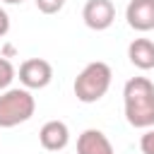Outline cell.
Here are the masks:
<instances>
[{
    "instance_id": "cell-1",
    "label": "cell",
    "mask_w": 154,
    "mask_h": 154,
    "mask_svg": "<svg viewBox=\"0 0 154 154\" xmlns=\"http://www.w3.org/2000/svg\"><path fill=\"white\" fill-rule=\"evenodd\" d=\"M123 106L125 120L132 128H152L154 125V84L147 77H130L123 87Z\"/></svg>"
},
{
    "instance_id": "cell-2",
    "label": "cell",
    "mask_w": 154,
    "mask_h": 154,
    "mask_svg": "<svg viewBox=\"0 0 154 154\" xmlns=\"http://www.w3.org/2000/svg\"><path fill=\"white\" fill-rule=\"evenodd\" d=\"M111 79H113V72L108 67V63L103 60H94L89 65L82 67V72L75 77V96L77 101L82 103H96L106 96L108 87H111Z\"/></svg>"
},
{
    "instance_id": "cell-3",
    "label": "cell",
    "mask_w": 154,
    "mask_h": 154,
    "mask_svg": "<svg viewBox=\"0 0 154 154\" xmlns=\"http://www.w3.org/2000/svg\"><path fill=\"white\" fill-rule=\"evenodd\" d=\"M36 111V99L29 89H5L0 94V128H14L19 123H26Z\"/></svg>"
},
{
    "instance_id": "cell-4",
    "label": "cell",
    "mask_w": 154,
    "mask_h": 154,
    "mask_svg": "<svg viewBox=\"0 0 154 154\" xmlns=\"http://www.w3.org/2000/svg\"><path fill=\"white\" fill-rule=\"evenodd\" d=\"M19 82L24 89H43L51 84L53 79V65L43 58H26L22 65H19V72H17Z\"/></svg>"
},
{
    "instance_id": "cell-5",
    "label": "cell",
    "mask_w": 154,
    "mask_h": 154,
    "mask_svg": "<svg viewBox=\"0 0 154 154\" xmlns=\"http://www.w3.org/2000/svg\"><path fill=\"white\" fill-rule=\"evenodd\" d=\"M82 19L89 29L94 31H103L113 24L116 19V7L111 0H87L82 7Z\"/></svg>"
},
{
    "instance_id": "cell-6",
    "label": "cell",
    "mask_w": 154,
    "mask_h": 154,
    "mask_svg": "<svg viewBox=\"0 0 154 154\" xmlns=\"http://www.w3.org/2000/svg\"><path fill=\"white\" fill-rule=\"evenodd\" d=\"M38 142L46 152H63L70 142V128L63 120H48L38 130Z\"/></svg>"
},
{
    "instance_id": "cell-7",
    "label": "cell",
    "mask_w": 154,
    "mask_h": 154,
    "mask_svg": "<svg viewBox=\"0 0 154 154\" xmlns=\"http://www.w3.org/2000/svg\"><path fill=\"white\" fill-rule=\"evenodd\" d=\"M125 19L135 31L154 29V0H130L125 7Z\"/></svg>"
},
{
    "instance_id": "cell-8",
    "label": "cell",
    "mask_w": 154,
    "mask_h": 154,
    "mask_svg": "<svg viewBox=\"0 0 154 154\" xmlns=\"http://www.w3.org/2000/svg\"><path fill=\"white\" fill-rule=\"evenodd\" d=\"M77 154H113V144L101 130L89 128L77 137Z\"/></svg>"
},
{
    "instance_id": "cell-9",
    "label": "cell",
    "mask_w": 154,
    "mask_h": 154,
    "mask_svg": "<svg viewBox=\"0 0 154 154\" xmlns=\"http://www.w3.org/2000/svg\"><path fill=\"white\" fill-rule=\"evenodd\" d=\"M128 58L137 70H154V41L135 38L128 46Z\"/></svg>"
},
{
    "instance_id": "cell-10",
    "label": "cell",
    "mask_w": 154,
    "mask_h": 154,
    "mask_svg": "<svg viewBox=\"0 0 154 154\" xmlns=\"http://www.w3.org/2000/svg\"><path fill=\"white\" fill-rule=\"evenodd\" d=\"M17 77V72H14V65L7 60V58H2L0 55V89H10V84H12V79Z\"/></svg>"
},
{
    "instance_id": "cell-11",
    "label": "cell",
    "mask_w": 154,
    "mask_h": 154,
    "mask_svg": "<svg viewBox=\"0 0 154 154\" xmlns=\"http://www.w3.org/2000/svg\"><path fill=\"white\" fill-rule=\"evenodd\" d=\"M34 2H36L38 12H43V14H55L65 5V0H34Z\"/></svg>"
},
{
    "instance_id": "cell-12",
    "label": "cell",
    "mask_w": 154,
    "mask_h": 154,
    "mask_svg": "<svg viewBox=\"0 0 154 154\" xmlns=\"http://www.w3.org/2000/svg\"><path fill=\"white\" fill-rule=\"evenodd\" d=\"M140 149L142 154H154V130H147L140 137Z\"/></svg>"
},
{
    "instance_id": "cell-13",
    "label": "cell",
    "mask_w": 154,
    "mask_h": 154,
    "mask_svg": "<svg viewBox=\"0 0 154 154\" xmlns=\"http://www.w3.org/2000/svg\"><path fill=\"white\" fill-rule=\"evenodd\" d=\"M7 31H10V14L0 7V38L7 36Z\"/></svg>"
},
{
    "instance_id": "cell-14",
    "label": "cell",
    "mask_w": 154,
    "mask_h": 154,
    "mask_svg": "<svg viewBox=\"0 0 154 154\" xmlns=\"http://www.w3.org/2000/svg\"><path fill=\"white\" fill-rule=\"evenodd\" d=\"M2 2H7V5H22L24 0H2Z\"/></svg>"
}]
</instances>
